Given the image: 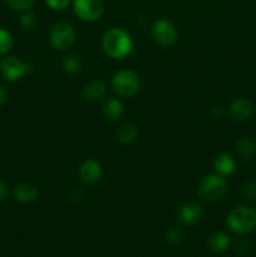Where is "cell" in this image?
Returning a JSON list of instances; mask_svg holds the SVG:
<instances>
[{"instance_id": "14", "label": "cell", "mask_w": 256, "mask_h": 257, "mask_svg": "<svg viewBox=\"0 0 256 257\" xmlns=\"http://www.w3.org/2000/svg\"><path fill=\"white\" fill-rule=\"evenodd\" d=\"M103 114L107 118L108 120H112V122H115V120L119 119L120 117L124 113V105H123L122 100L118 99L115 97H109L104 100L103 103Z\"/></svg>"}, {"instance_id": "12", "label": "cell", "mask_w": 256, "mask_h": 257, "mask_svg": "<svg viewBox=\"0 0 256 257\" xmlns=\"http://www.w3.org/2000/svg\"><path fill=\"white\" fill-rule=\"evenodd\" d=\"M39 195L38 186L32 182H22L15 186L14 198L20 203H32L34 202Z\"/></svg>"}, {"instance_id": "13", "label": "cell", "mask_w": 256, "mask_h": 257, "mask_svg": "<svg viewBox=\"0 0 256 257\" xmlns=\"http://www.w3.org/2000/svg\"><path fill=\"white\" fill-rule=\"evenodd\" d=\"M213 168H215L216 173L223 176V177H227L235 172L236 161L233 160L230 153L222 152L216 156L215 161H213Z\"/></svg>"}, {"instance_id": "27", "label": "cell", "mask_w": 256, "mask_h": 257, "mask_svg": "<svg viewBox=\"0 0 256 257\" xmlns=\"http://www.w3.org/2000/svg\"><path fill=\"white\" fill-rule=\"evenodd\" d=\"M8 196V186L3 180H0V202L4 201Z\"/></svg>"}, {"instance_id": "18", "label": "cell", "mask_w": 256, "mask_h": 257, "mask_svg": "<svg viewBox=\"0 0 256 257\" xmlns=\"http://www.w3.org/2000/svg\"><path fill=\"white\" fill-rule=\"evenodd\" d=\"M62 67L63 70H64L67 74L75 75L78 74V73H80V70H82L83 68V63L79 55L74 54V53H69V54H67L63 58Z\"/></svg>"}, {"instance_id": "2", "label": "cell", "mask_w": 256, "mask_h": 257, "mask_svg": "<svg viewBox=\"0 0 256 257\" xmlns=\"http://www.w3.org/2000/svg\"><path fill=\"white\" fill-rule=\"evenodd\" d=\"M110 87L118 97L131 98L141 90L142 79L135 70L123 69L113 75L110 80Z\"/></svg>"}, {"instance_id": "26", "label": "cell", "mask_w": 256, "mask_h": 257, "mask_svg": "<svg viewBox=\"0 0 256 257\" xmlns=\"http://www.w3.org/2000/svg\"><path fill=\"white\" fill-rule=\"evenodd\" d=\"M8 99H9V92L7 90V88L0 85V107L4 105L8 102Z\"/></svg>"}, {"instance_id": "1", "label": "cell", "mask_w": 256, "mask_h": 257, "mask_svg": "<svg viewBox=\"0 0 256 257\" xmlns=\"http://www.w3.org/2000/svg\"><path fill=\"white\" fill-rule=\"evenodd\" d=\"M132 37L127 30L113 27L102 37V49L112 59H123L133 52Z\"/></svg>"}, {"instance_id": "7", "label": "cell", "mask_w": 256, "mask_h": 257, "mask_svg": "<svg viewBox=\"0 0 256 257\" xmlns=\"http://www.w3.org/2000/svg\"><path fill=\"white\" fill-rule=\"evenodd\" d=\"M153 40L161 48H171L177 43L178 32L176 25L166 18L155 20L151 28Z\"/></svg>"}, {"instance_id": "21", "label": "cell", "mask_w": 256, "mask_h": 257, "mask_svg": "<svg viewBox=\"0 0 256 257\" xmlns=\"http://www.w3.org/2000/svg\"><path fill=\"white\" fill-rule=\"evenodd\" d=\"M38 24V17L35 13L27 10L23 12L22 17L19 19V25L23 30H33Z\"/></svg>"}, {"instance_id": "23", "label": "cell", "mask_w": 256, "mask_h": 257, "mask_svg": "<svg viewBox=\"0 0 256 257\" xmlns=\"http://www.w3.org/2000/svg\"><path fill=\"white\" fill-rule=\"evenodd\" d=\"M241 192L245 200L256 201V182L255 181H246L241 187Z\"/></svg>"}, {"instance_id": "8", "label": "cell", "mask_w": 256, "mask_h": 257, "mask_svg": "<svg viewBox=\"0 0 256 257\" xmlns=\"http://www.w3.org/2000/svg\"><path fill=\"white\" fill-rule=\"evenodd\" d=\"M72 4L74 14L83 22H95L104 13L102 0H72Z\"/></svg>"}, {"instance_id": "22", "label": "cell", "mask_w": 256, "mask_h": 257, "mask_svg": "<svg viewBox=\"0 0 256 257\" xmlns=\"http://www.w3.org/2000/svg\"><path fill=\"white\" fill-rule=\"evenodd\" d=\"M7 5L14 12H27L33 8L35 0H5Z\"/></svg>"}, {"instance_id": "20", "label": "cell", "mask_w": 256, "mask_h": 257, "mask_svg": "<svg viewBox=\"0 0 256 257\" xmlns=\"http://www.w3.org/2000/svg\"><path fill=\"white\" fill-rule=\"evenodd\" d=\"M14 47V37L9 30L0 28V55H5Z\"/></svg>"}, {"instance_id": "10", "label": "cell", "mask_w": 256, "mask_h": 257, "mask_svg": "<svg viewBox=\"0 0 256 257\" xmlns=\"http://www.w3.org/2000/svg\"><path fill=\"white\" fill-rule=\"evenodd\" d=\"M103 175V168L98 161L88 158L80 165L79 177L80 181L85 185H95L100 181Z\"/></svg>"}, {"instance_id": "17", "label": "cell", "mask_w": 256, "mask_h": 257, "mask_svg": "<svg viewBox=\"0 0 256 257\" xmlns=\"http://www.w3.org/2000/svg\"><path fill=\"white\" fill-rule=\"evenodd\" d=\"M208 247L212 252L215 253H223L228 250L230 247L231 240L228 237L227 233L218 231V232H213L212 235L208 237Z\"/></svg>"}, {"instance_id": "4", "label": "cell", "mask_w": 256, "mask_h": 257, "mask_svg": "<svg viewBox=\"0 0 256 257\" xmlns=\"http://www.w3.org/2000/svg\"><path fill=\"white\" fill-rule=\"evenodd\" d=\"M228 191V182L226 177L212 173L207 175L200 181L197 187V193L200 198L207 202H215L221 200Z\"/></svg>"}, {"instance_id": "25", "label": "cell", "mask_w": 256, "mask_h": 257, "mask_svg": "<svg viewBox=\"0 0 256 257\" xmlns=\"http://www.w3.org/2000/svg\"><path fill=\"white\" fill-rule=\"evenodd\" d=\"M70 3H72V0H45V4L48 5V8H50L52 10H57V12L67 9Z\"/></svg>"}, {"instance_id": "11", "label": "cell", "mask_w": 256, "mask_h": 257, "mask_svg": "<svg viewBox=\"0 0 256 257\" xmlns=\"http://www.w3.org/2000/svg\"><path fill=\"white\" fill-rule=\"evenodd\" d=\"M228 113L235 120H246L252 115L253 104L248 98L241 97L232 100L228 107Z\"/></svg>"}, {"instance_id": "19", "label": "cell", "mask_w": 256, "mask_h": 257, "mask_svg": "<svg viewBox=\"0 0 256 257\" xmlns=\"http://www.w3.org/2000/svg\"><path fill=\"white\" fill-rule=\"evenodd\" d=\"M236 153L243 160H250L255 153V145L248 138H240L236 142Z\"/></svg>"}, {"instance_id": "15", "label": "cell", "mask_w": 256, "mask_h": 257, "mask_svg": "<svg viewBox=\"0 0 256 257\" xmlns=\"http://www.w3.org/2000/svg\"><path fill=\"white\" fill-rule=\"evenodd\" d=\"M107 93V84L102 80H90L85 83L83 88V95L89 102H97L104 98Z\"/></svg>"}, {"instance_id": "16", "label": "cell", "mask_w": 256, "mask_h": 257, "mask_svg": "<svg viewBox=\"0 0 256 257\" xmlns=\"http://www.w3.org/2000/svg\"><path fill=\"white\" fill-rule=\"evenodd\" d=\"M138 135H140V130L132 122L123 123L117 130V140L122 145H132L138 138Z\"/></svg>"}, {"instance_id": "5", "label": "cell", "mask_w": 256, "mask_h": 257, "mask_svg": "<svg viewBox=\"0 0 256 257\" xmlns=\"http://www.w3.org/2000/svg\"><path fill=\"white\" fill-rule=\"evenodd\" d=\"M77 32L75 28L68 22H58L52 27L49 33V43L55 50L64 52L75 42Z\"/></svg>"}, {"instance_id": "9", "label": "cell", "mask_w": 256, "mask_h": 257, "mask_svg": "<svg viewBox=\"0 0 256 257\" xmlns=\"http://www.w3.org/2000/svg\"><path fill=\"white\" fill-rule=\"evenodd\" d=\"M177 215L181 223L186 226H192L202 220L203 216H205V210L200 203L187 202L181 206Z\"/></svg>"}, {"instance_id": "24", "label": "cell", "mask_w": 256, "mask_h": 257, "mask_svg": "<svg viewBox=\"0 0 256 257\" xmlns=\"http://www.w3.org/2000/svg\"><path fill=\"white\" fill-rule=\"evenodd\" d=\"M183 238V232L181 228L178 227H171L170 230L166 232V240L171 245H178V243L182 241Z\"/></svg>"}, {"instance_id": "6", "label": "cell", "mask_w": 256, "mask_h": 257, "mask_svg": "<svg viewBox=\"0 0 256 257\" xmlns=\"http://www.w3.org/2000/svg\"><path fill=\"white\" fill-rule=\"evenodd\" d=\"M32 72L33 65L30 63L23 62L14 55H8L0 60V74L9 83L18 82Z\"/></svg>"}, {"instance_id": "3", "label": "cell", "mask_w": 256, "mask_h": 257, "mask_svg": "<svg viewBox=\"0 0 256 257\" xmlns=\"http://www.w3.org/2000/svg\"><path fill=\"white\" fill-rule=\"evenodd\" d=\"M226 225L232 232L243 235L256 227V210L248 206H238L232 208L226 217Z\"/></svg>"}]
</instances>
